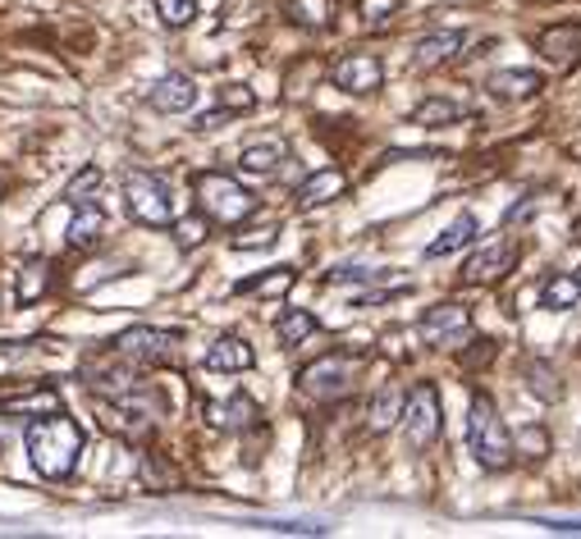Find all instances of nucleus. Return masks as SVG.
<instances>
[{
	"mask_svg": "<svg viewBox=\"0 0 581 539\" xmlns=\"http://www.w3.org/2000/svg\"><path fill=\"white\" fill-rule=\"evenodd\" d=\"M270 530H280V535H321V526H298V522H280Z\"/></svg>",
	"mask_w": 581,
	"mask_h": 539,
	"instance_id": "nucleus-39",
	"label": "nucleus"
},
{
	"mask_svg": "<svg viewBox=\"0 0 581 539\" xmlns=\"http://www.w3.org/2000/svg\"><path fill=\"white\" fill-rule=\"evenodd\" d=\"M5 417H46V412H60V394L56 389H33V394H19L0 402Z\"/></svg>",
	"mask_w": 581,
	"mask_h": 539,
	"instance_id": "nucleus-26",
	"label": "nucleus"
},
{
	"mask_svg": "<svg viewBox=\"0 0 581 539\" xmlns=\"http://www.w3.org/2000/svg\"><path fill=\"white\" fill-rule=\"evenodd\" d=\"M220 110H230V115L257 110V92L243 87V83H224V87H220Z\"/></svg>",
	"mask_w": 581,
	"mask_h": 539,
	"instance_id": "nucleus-33",
	"label": "nucleus"
},
{
	"mask_svg": "<svg viewBox=\"0 0 581 539\" xmlns=\"http://www.w3.org/2000/svg\"><path fill=\"white\" fill-rule=\"evenodd\" d=\"M403 434H408L412 448H431L440 440V389L435 384H417V389L403 398Z\"/></svg>",
	"mask_w": 581,
	"mask_h": 539,
	"instance_id": "nucleus-7",
	"label": "nucleus"
},
{
	"mask_svg": "<svg viewBox=\"0 0 581 539\" xmlns=\"http://www.w3.org/2000/svg\"><path fill=\"white\" fill-rule=\"evenodd\" d=\"M541 87H545V79L536 69H499L490 79V96H499V101H532Z\"/></svg>",
	"mask_w": 581,
	"mask_h": 539,
	"instance_id": "nucleus-16",
	"label": "nucleus"
},
{
	"mask_svg": "<svg viewBox=\"0 0 581 539\" xmlns=\"http://www.w3.org/2000/svg\"><path fill=\"white\" fill-rule=\"evenodd\" d=\"M352 379H358V356L348 352H325L316 362H307L298 371V389L316 398V402H335L352 394Z\"/></svg>",
	"mask_w": 581,
	"mask_h": 539,
	"instance_id": "nucleus-6",
	"label": "nucleus"
},
{
	"mask_svg": "<svg viewBox=\"0 0 581 539\" xmlns=\"http://www.w3.org/2000/svg\"><path fill=\"white\" fill-rule=\"evenodd\" d=\"M101 234H106V211H101L96 201H83L79 215H73V224H69V234H65L69 247H96Z\"/></svg>",
	"mask_w": 581,
	"mask_h": 539,
	"instance_id": "nucleus-21",
	"label": "nucleus"
},
{
	"mask_svg": "<svg viewBox=\"0 0 581 539\" xmlns=\"http://www.w3.org/2000/svg\"><path fill=\"white\" fill-rule=\"evenodd\" d=\"M458 106L453 101H444V96H431V101H421V106L412 110V119L417 124H426V128H444V124H458Z\"/></svg>",
	"mask_w": 581,
	"mask_h": 539,
	"instance_id": "nucleus-28",
	"label": "nucleus"
},
{
	"mask_svg": "<svg viewBox=\"0 0 581 539\" xmlns=\"http://www.w3.org/2000/svg\"><path fill=\"white\" fill-rule=\"evenodd\" d=\"M467 448L472 457L481 461L486 471H503L513 467V434L503 425L499 407L490 394H472V407H467Z\"/></svg>",
	"mask_w": 581,
	"mask_h": 539,
	"instance_id": "nucleus-2",
	"label": "nucleus"
},
{
	"mask_svg": "<svg viewBox=\"0 0 581 539\" xmlns=\"http://www.w3.org/2000/svg\"><path fill=\"white\" fill-rule=\"evenodd\" d=\"M193 192H197V211L211 224H243L252 211H257V197L230 174H197Z\"/></svg>",
	"mask_w": 581,
	"mask_h": 539,
	"instance_id": "nucleus-4",
	"label": "nucleus"
},
{
	"mask_svg": "<svg viewBox=\"0 0 581 539\" xmlns=\"http://www.w3.org/2000/svg\"><path fill=\"white\" fill-rule=\"evenodd\" d=\"M0 192H5V178H0Z\"/></svg>",
	"mask_w": 581,
	"mask_h": 539,
	"instance_id": "nucleus-41",
	"label": "nucleus"
},
{
	"mask_svg": "<svg viewBox=\"0 0 581 539\" xmlns=\"http://www.w3.org/2000/svg\"><path fill=\"white\" fill-rule=\"evenodd\" d=\"M367 417H371V430H375V434H385V430H390V425L403 417V394L394 389V384H385V389L371 398Z\"/></svg>",
	"mask_w": 581,
	"mask_h": 539,
	"instance_id": "nucleus-27",
	"label": "nucleus"
},
{
	"mask_svg": "<svg viewBox=\"0 0 581 539\" xmlns=\"http://www.w3.org/2000/svg\"><path fill=\"white\" fill-rule=\"evenodd\" d=\"M358 14L367 23H385V19L398 14V0H358Z\"/></svg>",
	"mask_w": 581,
	"mask_h": 539,
	"instance_id": "nucleus-35",
	"label": "nucleus"
},
{
	"mask_svg": "<svg viewBox=\"0 0 581 539\" xmlns=\"http://www.w3.org/2000/svg\"><path fill=\"white\" fill-rule=\"evenodd\" d=\"M96 417L111 434H119L124 444H147L151 430H156V402L129 384V389H119L115 398H101Z\"/></svg>",
	"mask_w": 581,
	"mask_h": 539,
	"instance_id": "nucleus-3",
	"label": "nucleus"
},
{
	"mask_svg": "<svg viewBox=\"0 0 581 539\" xmlns=\"http://www.w3.org/2000/svg\"><path fill=\"white\" fill-rule=\"evenodd\" d=\"M467 329H472V306H463V302H435V306H426L421 320H417L421 343H431V348L463 343Z\"/></svg>",
	"mask_w": 581,
	"mask_h": 539,
	"instance_id": "nucleus-8",
	"label": "nucleus"
},
{
	"mask_svg": "<svg viewBox=\"0 0 581 539\" xmlns=\"http://www.w3.org/2000/svg\"><path fill=\"white\" fill-rule=\"evenodd\" d=\"M147 101H151V110H161V115H184L197 106V83L188 73H165V79L147 92Z\"/></svg>",
	"mask_w": 581,
	"mask_h": 539,
	"instance_id": "nucleus-13",
	"label": "nucleus"
},
{
	"mask_svg": "<svg viewBox=\"0 0 581 539\" xmlns=\"http://www.w3.org/2000/svg\"><path fill=\"white\" fill-rule=\"evenodd\" d=\"M522 448H526V457H545V448H549V440H545V430H522Z\"/></svg>",
	"mask_w": 581,
	"mask_h": 539,
	"instance_id": "nucleus-36",
	"label": "nucleus"
},
{
	"mask_svg": "<svg viewBox=\"0 0 581 539\" xmlns=\"http://www.w3.org/2000/svg\"><path fill=\"white\" fill-rule=\"evenodd\" d=\"M252 417H257V402L247 394H230L224 402H207V421L216 430H243V425H252Z\"/></svg>",
	"mask_w": 581,
	"mask_h": 539,
	"instance_id": "nucleus-18",
	"label": "nucleus"
},
{
	"mask_svg": "<svg viewBox=\"0 0 581 539\" xmlns=\"http://www.w3.org/2000/svg\"><path fill=\"white\" fill-rule=\"evenodd\" d=\"M224 119H230V110H211V115H197L193 128H197V133H207V128H220Z\"/></svg>",
	"mask_w": 581,
	"mask_h": 539,
	"instance_id": "nucleus-38",
	"label": "nucleus"
},
{
	"mask_svg": "<svg viewBox=\"0 0 581 539\" xmlns=\"http://www.w3.org/2000/svg\"><path fill=\"white\" fill-rule=\"evenodd\" d=\"M518 256H522V247L518 243H495V247H486V251H476L472 261H467V284H495V279H503L513 266H518Z\"/></svg>",
	"mask_w": 581,
	"mask_h": 539,
	"instance_id": "nucleus-12",
	"label": "nucleus"
},
{
	"mask_svg": "<svg viewBox=\"0 0 581 539\" xmlns=\"http://www.w3.org/2000/svg\"><path fill=\"white\" fill-rule=\"evenodd\" d=\"M79 453H83V430L79 421H69L60 412H46L42 421L28 425V457L37 476L46 480H69L73 467H79Z\"/></svg>",
	"mask_w": 581,
	"mask_h": 539,
	"instance_id": "nucleus-1",
	"label": "nucleus"
},
{
	"mask_svg": "<svg viewBox=\"0 0 581 539\" xmlns=\"http://www.w3.org/2000/svg\"><path fill=\"white\" fill-rule=\"evenodd\" d=\"M476 229H481V224H476V215L472 211H463L458 220H453L449 229H444V234L431 243V247H426V256H431V261H440V256H453V251H463L472 238H476Z\"/></svg>",
	"mask_w": 581,
	"mask_h": 539,
	"instance_id": "nucleus-24",
	"label": "nucleus"
},
{
	"mask_svg": "<svg viewBox=\"0 0 581 539\" xmlns=\"http://www.w3.org/2000/svg\"><path fill=\"white\" fill-rule=\"evenodd\" d=\"M375 274H381V270H352V266H344V270H330V284H348V279H352V284H367V279H375Z\"/></svg>",
	"mask_w": 581,
	"mask_h": 539,
	"instance_id": "nucleus-37",
	"label": "nucleus"
},
{
	"mask_svg": "<svg viewBox=\"0 0 581 539\" xmlns=\"http://www.w3.org/2000/svg\"><path fill=\"white\" fill-rule=\"evenodd\" d=\"M381 79H385V65L375 56H367V50H352V56L335 60V69H330V83L348 96H371L381 87Z\"/></svg>",
	"mask_w": 581,
	"mask_h": 539,
	"instance_id": "nucleus-10",
	"label": "nucleus"
},
{
	"mask_svg": "<svg viewBox=\"0 0 581 539\" xmlns=\"http://www.w3.org/2000/svg\"><path fill=\"white\" fill-rule=\"evenodd\" d=\"M252 366H257V352H252L243 333H220L207 352V371H216V375H243Z\"/></svg>",
	"mask_w": 581,
	"mask_h": 539,
	"instance_id": "nucleus-11",
	"label": "nucleus"
},
{
	"mask_svg": "<svg viewBox=\"0 0 581 539\" xmlns=\"http://www.w3.org/2000/svg\"><path fill=\"white\" fill-rule=\"evenodd\" d=\"M124 207H129V215L147 229H170L174 224V197H170V184L161 174H147V169L124 174Z\"/></svg>",
	"mask_w": 581,
	"mask_h": 539,
	"instance_id": "nucleus-5",
	"label": "nucleus"
},
{
	"mask_svg": "<svg viewBox=\"0 0 581 539\" xmlns=\"http://www.w3.org/2000/svg\"><path fill=\"white\" fill-rule=\"evenodd\" d=\"M316 333V316L302 312V306H284L280 320H275V339H280V348H298L302 339H312Z\"/></svg>",
	"mask_w": 581,
	"mask_h": 539,
	"instance_id": "nucleus-25",
	"label": "nucleus"
},
{
	"mask_svg": "<svg viewBox=\"0 0 581 539\" xmlns=\"http://www.w3.org/2000/svg\"><path fill=\"white\" fill-rule=\"evenodd\" d=\"M463 42H467V37H463L458 28H440V33H431V37H421V42H417V56H412V69L431 73V69L449 65V60L463 50Z\"/></svg>",
	"mask_w": 581,
	"mask_h": 539,
	"instance_id": "nucleus-15",
	"label": "nucleus"
},
{
	"mask_svg": "<svg viewBox=\"0 0 581 539\" xmlns=\"http://www.w3.org/2000/svg\"><path fill=\"white\" fill-rule=\"evenodd\" d=\"M541 306L545 312H577L581 306V279L577 274H549L541 289Z\"/></svg>",
	"mask_w": 581,
	"mask_h": 539,
	"instance_id": "nucleus-22",
	"label": "nucleus"
},
{
	"mask_svg": "<svg viewBox=\"0 0 581 539\" xmlns=\"http://www.w3.org/2000/svg\"><path fill=\"white\" fill-rule=\"evenodd\" d=\"M545 526H549V530H577V535H581V522H545Z\"/></svg>",
	"mask_w": 581,
	"mask_h": 539,
	"instance_id": "nucleus-40",
	"label": "nucleus"
},
{
	"mask_svg": "<svg viewBox=\"0 0 581 539\" xmlns=\"http://www.w3.org/2000/svg\"><path fill=\"white\" fill-rule=\"evenodd\" d=\"M284 156H289V147H284L280 138L247 142V147L239 151V169H243V174H275V169L284 165Z\"/></svg>",
	"mask_w": 581,
	"mask_h": 539,
	"instance_id": "nucleus-17",
	"label": "nucleus"
},
{
	"mask_svg": "<svg viewBox=\"0 0 581 539\" xmlns=\"http://www.w3.org/2000/svg\"><path fill=\"white\" fill-rule=\"evenodd\" d=\"M293 284H298V270H293V266H275V270H266V274H257V279H243L234 293H239V297H284Z\"/></svg>",
	"mask_w": 581,
	"mask_h": 539,
	"instance_id": "nucleus-19",
	"label": "nucleus"
},
{
	"mask_svg": "<svg viewBox=\"0 0 581 539\" xmlns=\"http://www.w3.org/2000/svg\"><path fill=\"white\" fill-rule=\"evenodd\" d=\"M275 243H280V229H275V224L247 229V234H234V238H230L234 251H266V247H275Z\"/></svg>",
	"mask_w": 581,
	"mask_h": 539,
	"instance_id": "nucleus-32",
	"label": "nucleus"
},
{
	"mask_svg": "<svg viewBox=\"0 0 581 539\" xmlns=\"http://www.w3.org/2000/svg\"><path fill=\"white\" fill-rule=\"evenodd\" d=\"M289 19L298 28H325L330 23V0H289Z\"/></svg>",
	"mask_w": 581,
	"mask_h": 539,
	"instance_id": "nucleus-29",
	"label": "nucleus"
},
{
	"mask_svg": "<svg viewBox=\"0 0 581 539\" xmlns=\"http://www.w3.org/2000/svg\"><path fill=\"white\" fill-rule=\"evenodd\" d=\"M46 289H50V261H46V256H28V261L19 266V279H14V297H19V306L37 302Z\"/></svg>",
	"mask_w": 581,
	"mask_h": 539,
	"instance_id": "nucleus-20",
	"label": "nucleus"
},
{
	"mask_svg": "<svg viewBox=\"0 0 581 539\" xmlns=\"http://www.w3.org/2000/svg\"><path fill=\"white\" fill-rule=\"evenodd\" d=\"M156 14L165 28H188L197 19V0H156Z\"/></svg>",
	"mask_w": 581,
	"mask_h": 539,
	"instance_id": "nucleus-31",
	"label": "nucleus"
},
{
	"mask_svg": "<svg viewBox=\"0 0 581 539\" xmlns=\"http://www.w3.org/2000/svg\"><path fill=\"white\" fill-rule=\"evenodd\" d=\"M541 56L554 60V65H568L581 56V28H572V23H563V28H545L541 33Z\"/></svg>",
	"mask_w": 581,
	"mask_h": 539,
	"instance_id": "nucleus-23",
	"label": "nucleus"
},
{
	"mask_svg": "<svg viewBox=\"0 0 581 539\" xmlns=\"http://www.w3.org/2000/svg\"><path fill=\"white\" fill-rule=\"evenodd\" d=\"M101 188V169L96 165H88L83 174H73V184L65 188V197L73 201V207H83V201H92V192Z\"/></svg>",
	"mask_w": 581,
	"mask_h": 539,
	"instance_id": "nucleus-34",
	"label": "nucleus"
},
{
	"mask_svg": "<svg viewBox=\"0 0 581 539\" xmlns=\"http://www.w3.org/2000/svg\"><path fill=\"white\" fill-rule=\"evenodd\" d=\"M344 188H348L344 169H316L312 178H302V184H298L293 201H298V211H312V207H325V201L344 197Z\"/></svg>",
	"mask_w": 581,
	"mask_h": 539,
	"instance_id": "nucleus-14",
	"label": "nucleus"
},
{
	"mask_svg": "<svg viewBox=\"0 0 581 539\" xmlns=\"http://www.w3.org/2000/svg\"><path fill=\"white\" fill-rule=\"evenodd\" d=\"M207 229H211V220L207 215H184V220H174V243H179L184 251L188 247H201V243H207Z\"/></svg>",
	"mask_w": 581,
	"mask_h": 539,
	"instance_id": "nucleus-30",
	"label": "nucleus"
},
{
	"mask_svg": "<svg viewBox=\"0 0 581 539\" xmlns=\"http://www.w3.org/2000/svg\"><path fill=\"white\" fill-rule=\"evenodd\" d=\"M174 339H179V333H170V329L133 325V329H124L111 348H115L129 366H161V362H170V356H174Z\"/></svg>",
	"mask_w": 581,
	"mask_h": 539,
	"instance_id": "nucleus-9",
	"label": "nucleus"
}]
</instances>
